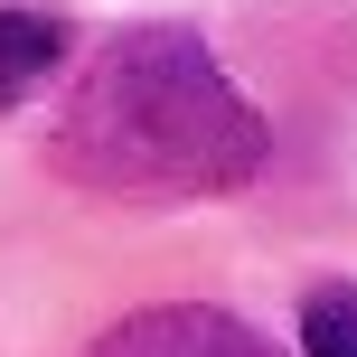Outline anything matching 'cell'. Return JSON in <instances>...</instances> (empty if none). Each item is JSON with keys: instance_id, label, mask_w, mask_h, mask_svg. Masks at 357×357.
<instances>
[{"instance_id": "1", "label": "cell", "mask_w": 357, "mask_h": 357, "mask_svg": "<svg viewBox=\"0 0 357 357\" xmlns=\"http://www.w3.org/2000/svg\"><path fill=\"white\" fill-rule=\"evenodd\" d=\"M47 160L104 197H226L273 160V132L188 29H123L75 75Z\"/></svg>"}, {"instance_id": "2", "label": "cell", "mask_w": 357, "mask_h": 357, "mask_svg": "<svg viewBox=\"0 0 357 357\" xmlns=\"http://www.w3.org/2000/svg\"><path fill=\"white\" fill-rule=\"evenodd\" d=\"M94 357H273L245 320L226 310H197V301H169V310H132L123 329H104Z\"/></svg>"}, {"instance_id": "4", "label": "cell", "mask_w": 357, "mask_h": 357, "mask_svg": "<svg viewBox=\"0 0 357 357\" xmlns=\"http://www.w3.org/2000/svg\"><path fill=\"white\" fill-rule=\"evenodd\" d=\"M301 357H357V291H310L301 301Z\"/></svg>"}, {"instance_id": "3", "label": "cell", "mask_w": 357, "mask_h": 357, "mask_svg": "<svg viewBox=\"0 0 357 357\" xmlns=\"http://www.w3.org/2000/svg\"><path fill=\"white\" fill-rule=\"evenodd\" d=\"M56 56H66V19H47V10H0V113H10L29 85H47Z\"/></svg>"}]
</instances>
